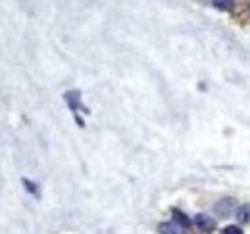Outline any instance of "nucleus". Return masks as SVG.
I'll return each instance as SVG.
<instances>
[{"instance_id":"423d86ee","label":"nucleus","mask_w":250,"mask_h":234,"mask_svg":"<svg viewBox=\"0 0 250 234\" xmlns=\"http://www.w3.org/2000/svg\"><path fill=\"white\" fill-rule=\"evenodd\" d=\"M237 217H239L243 223L250 221V204L241 205V207H239V211H237Z\"/></svg>"},{"instance_id":"1a4fd4ad","label":"nucleus","mask_w":250,"mask_h":234,"mask_svg":"<svg viewBox=\"0 0 250 234\" xmlns=\"http://www.w3.org/2000/svg\"><path fill=\"white\" fill-rule=\"evenodd\" d=\"M23 184H25V186H27V190H29V192H31V194H39V190H37V186H35V184H33L31 180H27V178H23Z\"/></svg>"},{"instance_id":"20e7f679","label":"nucleus","mask_w":250,"mask_h":234,"mask_svg":"<svg viewBox=\"0 0 250 234\" xmlns=\"http://www.w3.org/2000/svg\"><path fill=\"white\" fill-rule=\"evenodd\" d=\"M63 98H65V102H67V106H69L71 110H79V108H81V94H79V90L65 92Z\"/></svg>"},{"instance_id":"f257e3e1","label":"nucleus","mask_w":250,"mask_h":234,"mask_svg":"<svg viewBox=\"0 0 250 234\" xmlns=\"http://www.w3.org/2000/svg\"><path fill=\"white\" fill-rule=\"evenodd\" d=\"M194 225H196L202 233H212V231L216 229V221H214L210 215H206V213H198V215L194 217Z\"/></svg>"},{"instance_id":"6e6552de","label":"nucleus","mask_w":250,"mask_h":234,"mask_svg":"<svg viewBox=\"0 0 250 234\" xmlns=\"http://www.w3.org/2000/svg\"><path fill=\"white\" fill-rule=\"evenodd\" d=\"M221 234H243V231H241L237 225H229V227L223 229V233Z\"/></svg>"},{"instance_id":"f03ea898","label":"nucleus","mask_w":250,"mask_h":234,"mask_svg":"<svg viewBox=\"0 0 250 234\" xmlns=\"http://www.w3.org/2000/svg\"><path fill=\"white\" fill-rule=\"evenodd\" d=\"M235 205H237V202L233 198H223V200H219L218 204H216V213H218L219 217H227V215L233 213Z\"/></svg>"},{"instance_id":"0eeeda50","label":"nucleus","mask_w":250,"mask_h":234,"mask_svg":"<svg viewBox=\"0 0 250 234\" xmlns=\"http://www.w3.org/2000/svg\"><path fill=\"white\" fill-rule=\"evenodd\" d=\"M212 4L218 8V10H223V12H229L233 8V0H212Z\"/></svg>"},{"instance_id":"7ed1b4c3","label":"nucleus","mask_w":250,"mask_h":234,"mask_svg":"<svg viewBox=\"0 0 250 234\" xmlns=\"http://www.w3.org/2000/svg\"><path fill=\"white\" fill-rule=\"evenodd\" d=\"M158 233L160 234H185V229L179 227L177 223H160Z\"/></svg>"},{"instance_id":"39448f33","label":"nucleus","mask_w":250,"mask_h":234,"mask_svg":"<svg viewBox=\"0 0 250 234\" xmlns=\"http://www.w3.org/2000/svg\"><path fill=\"white\" fill-rule=\"evenodd\" d=\"M171 213H173V219H175V221H173V223H177V225H179V227H183V229H185V231H187L188 227H190V219H188L187 215H185V213H181V211H179V209H173V211H171Z\"/></svg>"}]
</instances>
